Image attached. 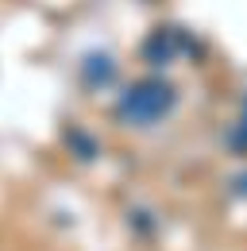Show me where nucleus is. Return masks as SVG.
Wrapping results in <instances>:
<instances>
[{"mask_svg":"<svg viewBox=\"0 0 247 251\" xmlns=\"http://www.w3.org/2000/svg\"><path fill=\"white\" fill-rule=\"evenodd\" d=\"M174 108V89L166 85V81H139V85H131L120 100V116L127 120L131 127H151L158 124L166 112Z\"/></svg>","mask_w":247,"mask_h":251,"instance_id":"nucleus-1","label":"nucleus"}]
</instances>
